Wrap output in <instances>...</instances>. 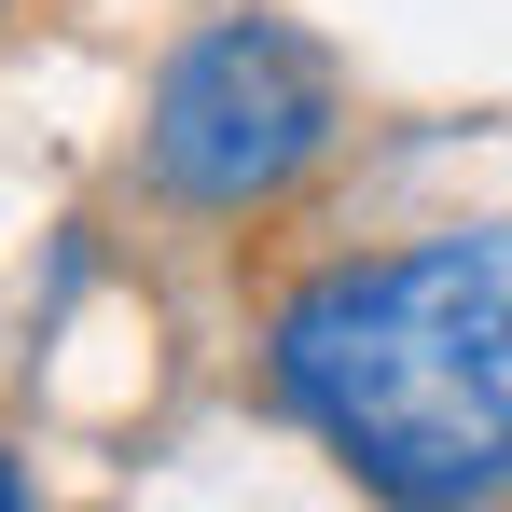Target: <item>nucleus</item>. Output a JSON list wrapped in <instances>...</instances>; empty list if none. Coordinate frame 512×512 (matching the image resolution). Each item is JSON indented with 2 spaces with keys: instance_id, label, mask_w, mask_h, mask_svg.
Listing matches in <instances>:
<instances>
[{
  "instance_id": "1",
  "label": "nucleus",
  "mask_w": 512,
  "mask_h": 512,
  "mask_svg": "<svg viewBox=\"0 0 512 512\" xmlns=\"http://www.w3.org/2000/svg\"><path fill=\"white\" fill-rule=\"evenodd\" d=\"M277 402L374 499H499L512 485V222L416 236L388 263H333L263 333Z\"/></svg>"
},
{
  "instance_id": "2",
  "label": "nucleus",
  "mask_w": 512,
  "mask_h": 512,
  "mask_svg": "<svg viewBox=\"0 0 512 512\" xmlns=\"http://www.w3.org/2000/svg\"><path fill=\"white\" fill-rule=\"evenodd\" d=\"M333 139V84L291 28H194L153 84V180L180 208H263L277 180L319 167Z\"/></svg>"
},
{
  "instance_id": "3",
  "label": "nucleus",
  "mask_w": 512,
  "mask_h": 512,
  "mask_svg": "<svg viewBox=\"0 0 512 512\" xmlns=\"http://www.w3.org/2000/svg\"><path fill=\"white\" fill-rule=\"evenodd\" d=\"M14 499H28V471H14V457H0V512H14Z\"/></svg>"
},
{
  "instance_id": "4",
  "label": "nucleus",
  "mask_w": 512,
  "mask_h": 512,
  "mask_svg": "<svg viewBox=\"0 0 512 512\" xmlns=\"http://www.w3.org/2000/svg\"><path fill=\"white\" fill-rule=\"evenodd\" d=\"M0 14H14V0H0Z\"/></svg>"
}]
</instances>
